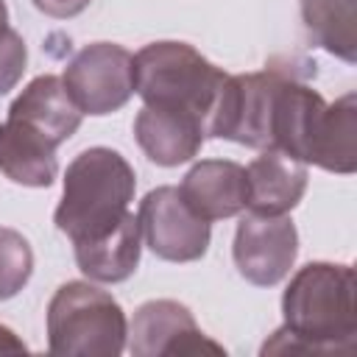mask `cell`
<instances>
[{
  "label": "cell",
  "instance_id": "1",
  "mask_svg": "<svg viewBox=\"0 0 357 357\" xmlns=\"http://www.w3.org/2000/svg\"><path fill=\"white\" fill-rule=\"evenodd\" d=\"M284 324L262 346L268 354H351L357 335L354 268L340 262H307L282 296Z\"/></svg>",
  "mask_w": 357,
  "mask_h": 357
},
{
  "label": "cell",
  "instance_id": "2",
  "mask_svg": "<svg viewBox=\"0 0 357 357\" xmlns=\"http://www.w3.org/2000/svg\"><path fill=\"white\" fill-rule=\"evenodd\" d=\"M137 176L123 153L114 148L81 151L64 173V192L53 212V223L64 231L73 245L98 240L120 226L131 212Z\"/></svg>",
  "mask_w": 357,
  "mask_h": 357
},
{
  "label": "cell",
  "instance_id": "3",
  "mask_svg": "<svg viewBox=\"0 0 357 357\" xmlns=\"http://www.w3.org/2000/svg\"><path fill=\"white\" fill-rule=\"evenodd\" d=\"M134 92L145 106H165L192 114L209 134L212 114L229 73L215 67L187 42H151L134 56Z\"/></svg>",
  "mask_w": 357,
  "mask_h": 357
},
{
  "label": "cell",
  "instance_id": "4",
  "mask_svg": "<svg viewBox=\"0 0 357 357\" xmlns=\"http://www.w3.org/2000/svg\"><path fill=\"white\" fill-rule=\"evenodd\" d=\"M128 321L117 298L92 282H64L47 304V349L61 357H117Z\"/></svg>",
  "mask_w": 357,
  "mask_h": 357
},
{
  "label": "cell",
  "instance_id": "5",
  "mask_svg": "<svg viewBox=\"0 0 357 357\" xmlns=\"http://www.w3.org/2000/svg\"><path fill=\"white\" fill-rule=\"evenodd\" d=\"M61 81L84 114H112L134 95V56L123 45L92 42L70 59Z\"/></svg>",
  "mask_w": 357,
  "mask_h": 357
},
{
  "label": "cell",
  "instance_id": "6",
  "mask_svg": "<svg viewBox=\"0 0 357 357\" xmlns=\"http://www.w3.org/2000/svg\"><path fill=\"white\" fill-rule=\"evenodd\" d=\"M139 231L145 245L167 262H195L209 248V223L181 198L178 187H156L139 201Z\"/></svg>",
  "mask_w": 357,
  "mask_h": 357
},
{
  "label": "cell",
  "instance_id": "7",
  "mask_svg": "<svg viewBox=\"0 0 357 357\" xmlns=\"http://www.w3.org/2000/svg\"><path fill=\"white\" fill-rule=\"evenodd\" d=\"M234 265L240 276L257 287L279 284L298 254V231L287 215L245 212L234 231Z\"/></svg>",
  "mask_w": 357,
  "mask_h": 357
},
{
  "label": "cell",
  "instance_id": "8",
  "mask_svg": "<svg viewBox=\"0 0 357 357\" xmlns=\"http://www.w3.org/2000/svg\"><path fill=\"white\" fill-rule=\"evenodd\" d=\"M128 351L134 357H190L223 354V346L209 340L192 312L173 298H153L137 307L128 326Z\"/></svg>",
  "mask_w": 357,
  "mask_h": 357
},
{
  "label": "cell",
  "instance_id": "9",
  "mask_svg": "<svg viewBox=\"0 0 357 357\" xmlns=\"http://www.w3.org/2000/svg\"><path fill=\"white\" fill-rule=\"evenodd\" d=\"M326 106L329 103L321 98V92H315L304 81H296L293 75L284 73L273 95L271 148H279L293 159L312 165Z\"/></svg>",
  "mask_w": 357,
  "mask_h": 357
},
{
  "label": "cell",
  "instance_id": "10",
  "mask_svg": "<svg viewBox=\"0 0 357 357\" xmlns=\"http://www.w3.org/2000/svg\"><path fill=\"white\" fill-rule=\"evenodd\" d=\"M178 192L184 204L206 223L234 218L248 206L245 167L231 159H201L187 170Z\"/></svg>",
  "mask_w": 357,
  "mask_h": 357
},
{
  "label": "cell",
  "instance_id": "11",
  "mask_svg": "<svg viewBox=\"0 0 357 357\" xmlns=\"http://www.w3.org/2000/svg\"><path fill=\"white\" fill-rule=\"evenodd\" d=\"M8 117L33 128L59 148L78 131L84 112L75 106L59 75H36L14 98V103L8 106Z\"/></svg>",
  "mask_w": 357,
  "mask_h": 357
},
{
  "label": "cell",
  "instance_id": "12",
  "mask_svg": "<svg viewBox=\"0 0 357 357\" xmlns=\"http://www.w3.org/2000/svg\"><path fill=\"white\" fill-rule=\"evenodd\" d=\"M134 137L142 153L162 167L190 162L206 139L204 126L192 114L165 106H142L134 117Z\"/></svg>",
  "mask_w": 357,
  "mask_h": 357
},
{
  "label": "cell",
  "instance_id": "13",
  "mask_svg": "<svg viewBox=\"0 0 357 357\" xmlns=\"http://www.w3.org/2000/svg\"><path fill=\"white\" fill-rule=\"evenodd\" d=\"M248 178V212L287 215L307 192V165L279 148H262V153L245 167Z\"/></svg>",
  "mask_w": 357,
  "mask_h": 357
},
{
  "label": "cell",
  "instance_id": "14",
  "mask_svg": "<svg viewBox=\"0 0 357 357\" xmlns=\"http://www.w3.org/2000/svg\"><path fill=\"white\" fill-rule=\"evenodd\" d=\"M0 173L22 187H50L59 173L56 145L33 128L6 117L0 123Z\"/></svg>",
  "mask_w": 357,
  "mask_h": 357
},
{
  "label": "cell",
  "instance_id": "15",
  "mask_svg": "<svg viewBox=\"0 0 357 357\" xmlns=\"http://www.w3.org/2000/svg\"><path fill=\"white\" fill-rule=\"evenodd\" d=\"M139 251H142V231H139V220L134 212H128L117 229H112L109 234L89 240V243H78L75 245V262L81 268L84 276H89L92 282H126L137 265H139Z\"/></svg>",
  "mask_w": 357,
  "mask_h": 357
},
{
  "label": "cell",
  "instance_id": "16",
  "mask_svg": "<svg viewBox=\"0 0 357 357\" xmlns=\"http://www.w3.org/2000/svg\"><path fill=\"white\" fill-rule=\"evenodd\" d=\"M301 20L310 39L326 53L357 61V11L354 0H301Z\"/></svg>",
  "mask_w": 357,
  "mask_h": 357
},
{
  "label": "cell",
  "instance_id": "17",
  "mask_svg": "<svg viewBox=\"0 0 357 357\" xmlns=\"http://www.w3.org/2000/svg\"><path fill=\"white\" fill-rule=\"evenodd\" d=\"M312 165L349 176L357 170V98L354 92L326 106Z\"/></svg>",
  "mask_w": 357,
  "mask_h": 357
},
{
  "label": "cell",
  "instance_id": "18",
  "mask_svg": "<svg viewBox=\"0 0 357 357\" xmlns=\"http://www.w3.org/2000/svg\"><path fill=\"white\" fill-rule=\"evenodd\" d=\"M33 273L31 243L8 226H0V301L14 298Z\"/></svg>",
  "mask_w": 357,
  "mask_h": 357
},
{
  "label": "cell",
  "instance_id": "19",
  "mask_svg": "<svg viewBox=\"0 0 357 357\" xmlns=\"http://www.w3.org/2000/svg\"><path fill=\"white\" fill-rule=\"evenodd\" d=\"M28 64V50L22 36L8 25V8L6 0H0V95L11 92Z\"/></svg>",
  "mask_w": 357,
  "mask_h": 357
},
{
  "label": "cell",
  "instance_id": "20",
  "mask_svg": "<svg viewBox=\"0 0 357 357\" xmlns=\"http://www.w3.org/2000/svg\"><path fill=\"white\" fill-rule=\"evenodd\" d=\"M42 14L53 17V20H70L75 14H81L92 0H31Z\"/></svg>",
  "mask_w": 357,
  "mask_h": 357
},
{
  "label": "cell",
  "instance_id": "21",
  "mask_svg": "<svg viewBox=\"0 0 357 357\" xmlns=\"http://www.w3.org/2000/svg\"><path fill=\"white\" fill-rule=\"evenodd\" d=\"M17 349H20V351H25L28 346L17 337V332H14V329H8L6 324H0V351H17Z\"/></svg>",
  "mask_w": 357,
  "mask_h": 357
}]
</instances>
